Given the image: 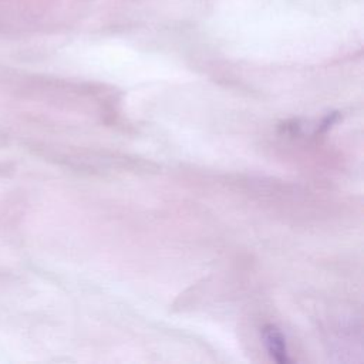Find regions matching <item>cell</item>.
<instances>
[{
    "label": "cell",
    "instance_id": "1",
    "mask_svg": "<svg viewBox=\"0 0 364 364\" xmlns=\"http://www.w3.org/2000/svg\"><path fill=\"white\" fill-rule=\"evenodd\" d=\"M263 338H264V344L267 347V351L270 354V357L283 364L287 363V351H286V343H284V337L282 336V333L273 327V326H267L263 328Z\"/></svg>",
    "mask_w": 364,
    "mask_h": 364
}]
</instances>
